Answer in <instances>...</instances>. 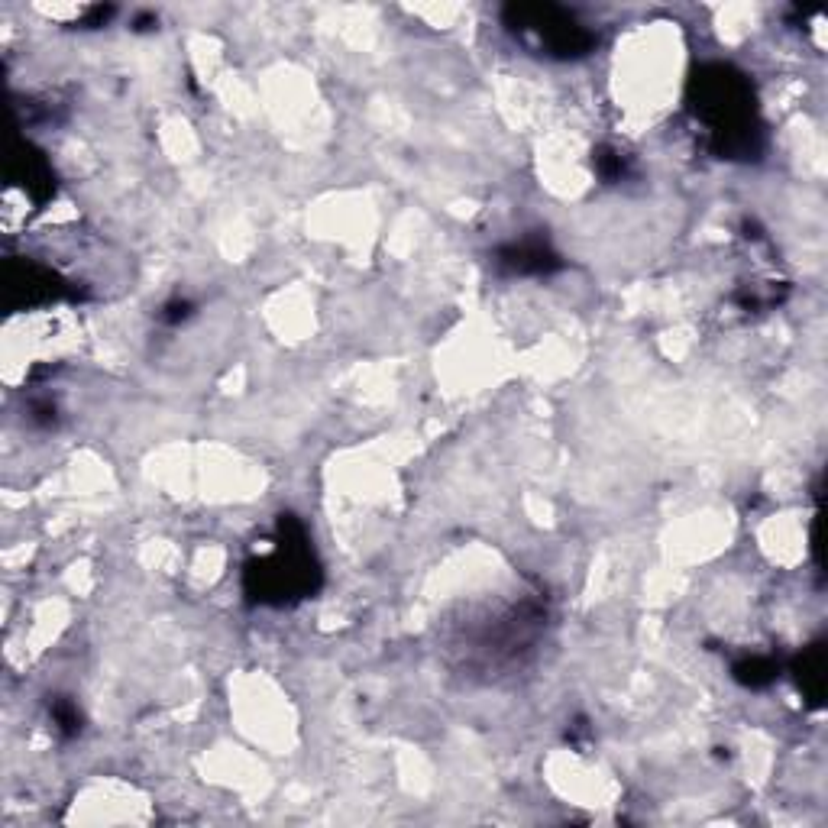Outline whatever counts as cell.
<instances>
[{"label":"cell","instance_id":"8992f818","mask_svg":"<svg viewBox=\"0 0 828 828\" xmlns=\"http://www.w3.org/2000/svg\"><path fill=\"white\" fill-rule=\"evenodd\" d=\"M735 680L751 689H761L777 680V664L767 657H748V660H741V664H735Z\"/></svg>","mask_w":828,"mask_h":828},{"label":"cell","instance_id":"3957f363","mask_svg":"<svg viewBox=\"0 0 828 828\" xmlns=\"http://www.w3.org/2000/svg\"><path fill=\"white\" fill-rule=\"evenodd\" d=\"M505 26L518 36L534 39L547 55H557V59H576V55H586L592 46H596V36H592L583 23H576L567 10L550 7V4L508 7Z\"/></svg>","mask_w":828,"mask_h":828},{"label":"cell","instance_id":"5b68a950","mask_svg":"<svg viewBox=\"0 0 828 828\" xmlns=\"http://www.w3.org/2000/svg\"><path fill=\"white\" fill-rule=\"evenodd\" d=\"M825 654L822 647H809V651L796 660V680L803 686V693L812 699V702H822V693H825Z\"/></svg>","mask_w":828,"mask_h":828},{"label":"cell","instance_id":"ba28073f","mask_svg":"<svg viewBox=\"0 0 828 828\" xmlns=\"http://www.w3.org/2000/svg\"><path fill=\"white\" fill-rule=\"evenodd\" d=\"M52 719H55V725H59L62 735H78V731H81V712H78L75 702H68V699L55 702V706H52Z\"/></svg>","mask_w":828,"mask_h":828},{"label":"cell","instance_id":"52a82bcc","mask_svg":"<svg viewBox=\"0 0 828 828\" xmlns=\"http://www.w3.org/2000/svg\"><path fill=\"white\" fill-rule=\"evenodd\" d=\"M596 172L605 178V182H621L628 172V162L621 153H615V149H599V156H596Z\"/></svg>","mask_w":828,"mask_h":828},{"label":"cell","instance_id":"9c48e42d","mask_svg":"<svg viewBox=\"0 0 828 828\" xmlns=\"http://www.w3.org/2000/svg\"><path fill=\"white\" fill-rule=\"evenodd\" d=\"M162 321L165 324H182V321H188L191 317V301L188 298H172L169 305H162Z\"/></svg>","mask_w":828,"mask_h":828},{"label":"cell","instance_id":"277c9868","mask_svg":"<svg viewBox=\"0 0 828 828\" xmlns=\"http://www.w3.org/2000/svg\"><path fill=\"white\" fill-rule=\"evenodd\" d=\"M495 266H499L502 272H508V275H547V272L560 269L563 262L547 243L521 240V243H512V246H502V250L495 253Z\"/></svg>","mask_w":828,"mask_h":828},{"label":"cell","instance_id":"6da1fadb","mask_svg":"<svg viewBox=\"0 0 828 828\" xmlns=\"http://www.w3.org/2000/svg\"><path fill=\"white\" fill-rule=\"evenodd\" d=\"M693 110L722 159H754L761 149L754 91L731 65H706L693 78Z\"/></svg>","mask_w":828,"mask_h":828},{"label":"cell","instance_id":"7a4b0ae2","mask_svg":"<svg viewBox=\"0 0 828 828\" xmlns=\"http://www.w3.org/2000/svg\"><path fill=\"white\" fill-rule=\"evenodd\" d=\"M317 583V567L308 547L305 528L288 515L279 524V541L246 567V589L259 602H288L301 599Z\"/></svg>","mask_w":828,"mask_h":828}]
</instances>
